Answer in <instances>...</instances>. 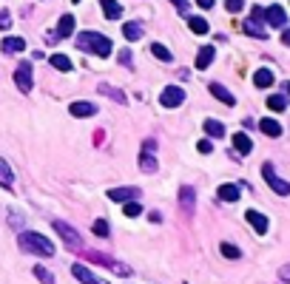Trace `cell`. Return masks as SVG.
I'll return each mask as SVG.
<instances>
[{
  "mask_svg": "<svg viewBox=\"0 0 290 284\" xmlns=\"http://www.w3.org/2000/svg\"><path fill=\"white\" fill-rule=\"evenodd\" d=\"M77 46H80V51H91L97 57H108L114 51V43L105 34H100V31H83V34H77Z\"/></svg>",
  "mask_w": 290,
  "mask_h": 284,
  "instance_id": "1",
  "label": "cell"
},
{
  "mask_svg": "<svg viewBox=\"0 0 290 284\" xmlns=\"http://www.w3.org/2000/svg\"><path fill=\"white\" fill-rule=\"evenodd\" d=\"M17 241H20V247L26 250V253H31V256H54V244H51L43 233L23 230V233L17 236Z\"/></svg>",
  "mask_w": 290,
  "mask_h": 284,
  "instance_id": "2",
  "label": "cell"
},
{
  "mask_svg": "<svg viewBox=\"0 0 290 284\" xmlns=\"http://www.w3.org/2000/svg\"><path fill=\"white\" fill-rule=\"evenodd\" d=\"M86 259H88V262H94V264H102V267L114 270V273H120V276H128V273H131L128 264L117 262V259H111V256H105V253H97V250H88Z\"/></svg>",
  "mask_w": 290,
  "mask_h": 284,
  "instance_id": "3",
  "label": "cell"
},
{
  "mask_svg": "<svg viewBox=\"0 0 290 284\" xmlns=\"http://www.w3.org/2000/svg\"><path fill=\"white\" fill-rule=\"evenodd\" d=\"M262 176H265V182H268L270 188H273V191L279 193V196H287V193H290V182H284V179L276 176V168H273L270 162L262 165Z\"/></svg>",
  "mask_w": 290,
  "mask_h": 284,
  "instance_id": "4",
  "label": "cell"
},
{
  "mask_svg": "<svg viewBox=\"0 0 290 284\" xmlns=\"http://www.w3.org/2000/svg\"><path fill=\"white\" fill-rule=\"evenodd\" d=\"M160 102L165 108H176V105H182V102H185V91H182L179 85H168V88H162Z\"/></svg>",
  "mask_w": 290,
  "mask_h": 284,
  "instance_id": "5",
  "label": "cell"
},
{
  "mask_svg": "<svg viewBox=\"0 0 290 284\" xmlns=\"http://www.w3.org/2000/svg\"><path fill=\"white\" fill-rule=\"evenodd\" d=\"M54 230L60 233V239H63L65 244H68V247L80 250V244H83V241H80V236H77V230H74L71 225H65V222H60V219H57V222H54Z\"/></svg>",
  "mask_w": 290,
  "mask_h": 284,
  "instance_id": "6",
  "label": "cell"
},
{
  "mask_svg": "<svg viewBox=\"0 0 290 284\" xmlns=\"http://www.w3.org/2000/svg\"><path fill=\"white\" fill-rule=\"evenodd\" d=\"M15 83H17V88H20L23 94H29V91H31V63H20V65H17Z\"/></svg>",
  "mask_w": 290,
  "mask_h": 284,
  "instance_id": "7",
  "label": "cell"
},
{
  "mask_svg": "<svg viewBox=\"0 0 290 284\" xmlns=\"http://www.w3.org/2000/svg\"><path fill=\"white\" fill-rule=\"evenodd\" d=\"M265 20H268L270 28H284L287 26V14H284L282 6H270L268 12H265Z\"/></svg>",
  "mask_w": 290,
  "mask_h": 284,
  "instance_id": "8",
  "label": "cell"
},
{
  "mask_svg": "<svg viewBox=\"0 0 290 284\" xmlns=\"http://www.w3.org/2000/svg\"><path fill=\"white\" fill-rule=\"evenodd\" d=\"M194 207H196V191L191 185H185V188H179V210H185L191 216Z\"/></svg>",
  "mask_w": 290,
  "mask_h": 284,
  "instance_id": "9",
  "label": "cell"
},
{
  "mask_svg": "<svg viewBox=\"0 0 290 284\" xmlns=\"http://www.w3.org/2000/svg\"><path fill=\"white\" fill-rule=\"evenodd\" d=\"M137 196H139V188H114V191H108L111 202H134Z\"/></svg>",
  "mask_w": 290,
  "mask_h": 284,
  "instance_id": "10",
  "label": "cell"
},
{
  "mask_svg": "<svg viewBox=\"0 0 290 284\" xmlns=\"http://www.w3.org/2000/svg\"><path fill=\"white\" fill-rule=\"evenodd\" d=\"M245 219H247V225L253 227L256 233H268V216H262L259 210H247Z\"/></svg>",
  "mask_w": 290,
  "mask_h": 284,
  "instance_id": "11",
  "label": "cell"
},
{
  "mask_svg": "<svg viewBox=\"0 0 290 284\" xmlns=\"http://www.w3.org/2000/svg\"><path fill=\"white\" fill-rule=\"evenodd\" d=\"M233 148H236V154L247 156L253 151V142H250V136H247L245 131H239V134H233Z\"/></svg>",
  "mask_w": 290,
  "mask_h": 284,
  "instance_id": "12",
  "label": "cell"
},
{
  "mask_svg": "<svg viewBox=\"0 0 290 284\" xmlns=\"http://www.w3.org/2000/svg\"><path fill=\"white\" fill-rule=\"evenodd\" d=\"M210 94L219 99V102H225V105H236V97H233L231 91H228L225 85H219V83H210Z\"/></svg>",
  "mask_w": 290,
  "mask_h": 284,
  "instance_id": "13",
  "label": "cell"
},
{
  "mask_svg": "<svg viewBox=\"0 0 290 284\" xmlns=\"http://www.w3.org/2000/svg\"><path fill=\"white\" fill-rule=\"evenodd\" d=\"M68 111H71V117H94L97 105H94V102H71Z\"/></svg>",
  "mask_w": 290,
  "mask_h": 284,
  "instance_id": "14",
  "label": "cell"
},
{
  "mask_svg": "<svg viewBox=\"0 0 290 284\" xmlns=\"http://www.w3.org/2000/svg\"><path fill=\"white\" fill-rule=\"evenodd\" d=\"M71 273H74L77 278H80L83 284H105V281H100V278H97L88 267H83V264H74V267H71Z\"/></svg>",
  "mask_w": 290,
  "mask_h": 284,
  "instance_id": "15",
  "label": "cell"
},
{
  "mask_svg": "<svg viewBox=\"0 0 290 284\" xmlns=\"http://www.w3.org/2000/svg\"><path fill=\"white\" fill-rule=\"evenodd\" d=\"M0 49L6 51V54H17V51L26 49V40L23 37H6V40L0 43Z\"/></svg>",
  "mask_w": 290,
  "mask_h": 284,
  "instance_id": "16",
  "label": "cell"
},
{
  "mask_svg": "<svg viewBox=\"0 0 290 284\" xmlns=\"http://www.w3.org/2000/svg\"><path fill=\"white\" fill-rule=\"evenodd\" d=\"M213 54H216V49H213V46H202V49H199V54H196V68H208V65L213 63Z\"/></svg>",
  "mask_w": 290,
  "mask_h": 284,
  "instance_id": "17",
  "label": "cell"
},
{
  "mask_svg": "<svg viewBox=\"0 0 290 284\" xmlns=\"http://www.w3.org/2000/svg\"><path fill=\"white\" fill-rule=\"evenodd\" d=\"M102 14H105L108 20H120V17H123V6H120L117 0H102Z\"/></svg>",
  "mask_w": 290,
  "mask_h": 284,
  "instance_id": "18",
  "label": "cell"
},
{
  "mask_svg": "<svg viewBox=\"0 0 290 284\" xmlns=\"http://www.w3.org/2000/svg\"><path fill=\"white\" fill-rule=\"evenodd\" d=\"M100 94H105V97H111V99H114V102H120V105H125V102H128V97H125V94L120 91V88H111L108 83H100Z\"/></svg>",
  "mask_w": 290,
  "mask_h": 284,
  "instance_id": "19",
  "label": "cell"
},
{
  "mask_svg": "<svg viewBox=\"0 0 290 284\" xmlns=\"http://www.w3.org/2000/svg\"><path fill=\"white\" fill-rule=\"evenodd\" d=\"M253 85H256V88H268V85H273V71H270V68H259L253 74Z\"/></svg>",
  "mask_w": 290,
  "mask_h": 284,
  "instance_id": "20",
  "label": "cell"
},
{
  "mask_svg": "<svg viewBox=\"0 0 290 284\" xmlns=\"http://www.w3.org/2000/svg\"><path fill=\"white\" fill-rule=\"evenodd\" d=\"M12 182H15V173L6 159H0V188H12Z\"/></svg>",
  "mask_w": 290,
  "mask_h": 284,
  "instance_id": "21",
  "label": "cell"
},
{
  "mask_svg": "<svg viewBox=\"0 0 290 284\" xmlns=\"http://www.w3.org/2000/svg\"><path fill=\"white\" fill-rule=\"evenodd\" d=\"M219 199L222 202H236L239 199V185H222L219 188Z\"/></svg>",
  "mask_w": 290,
  "mask_h": 284,
  "instance_id": "22",
  "label": "cell"
},
{
  "mask_svg": "<svg viewBox=\"0 0 290 284\" xmlns=\"http://www.w3.org/2000/svg\"><path fill=\"white\" fill-rule=\"evenodd\" d=\"M74 31V14H63L57 26V37H68Z\"/></svg>",
  "mask_w": 290,
  "mask_h": 284,
  "instance_id": "23",
  "label": "cell"
},
{
  "mask_svg": "<svg viewBox=\"0 0 290 284\" xmlns=\"http://www.w3.org/2000/svg\"><path fill=\"white\" fill-rule=\"evenodd\" d=\"M188 28L194 31V34H208L210 31V26H208L205 17H188Z\"/></svg>",
  "mask_w": 290,
  "mask_h": 284,
  "instance_id": "24",
  "label": "cell"
},
{
  "mask_svg": "<svg viewBox=\"0 0 290 284\" xmlns=\"http://www.w3.org/2000/svg\"><path fill=\"white\" fill-rule=\"evenodd\" d=\"M259 128H262V134H268V136H282V125L276 120H259Z\"/></svg>",
  "mask_w": 290,
  "mask_h": 284,
  "instance_id": "25",
  "label": "cell"
},
{
  "mask_svg": "<svg viewBox=\"0 0 290 284\" xmlns=\"http://www.w3.org/2000/svg\"><path fill=\"white\" fill-rule=\"evenodd\" d=\"M123 34H125V40H139V37H142V26H139V23H125Z\"/></svg>",
  "mask_w": 290,
  "mask_h": 284,
  "instance_id": "26",
  "label": "cell"
},
{
  "mask_svg": "<svg viewBox=\"0 0 290 284\" xmlns=\"http://www.w3.org/2000/svg\"><path fill=\"white\" fill-rule=\"evenodd\" d=\"M151 54H154V57H160L162 63H171V60H174V54H171V51H168L162 43H151Z\"/></svg>",
  "mask_w": 290,
  "mask_h": 284,
  "instance_id": "27",
  "label": "cell"
},
{
  "mask_svg": "<svg viewBox=\"0 0 290 284\" xmlns=\"http://www.w3.org/2000/svg\"><path fill=\"white\" fill-rule=\"evenodd\" d=\"M247 31V34H253V37H259V40H265V37H268V31H265V28L259 26V20H247L245 26H242Z\"/></svg>",
  "mask_w": 290,
  "mask_h": 284,
  "instance_id": "28",
  "label": "cell"
},
{
  "mask_svg": "<svg viewBox=\"0 0 290 284\" xmlns=\"http://www.w3.org/2000/svg\"><path fill=\"white\" fill-rule=\"evenodd\" d=\"M51 65H54L57 71H71V68H74L71 60H68L65 54H51Z\"/></svg>",
  "mask_w": 290,
  "mask_h": 284,
  "instance_id": "29",
  "label": "cell"
},
{
  "mask_svg": "<svg viewBox=\"0 0 290 284\" xmlns=\"http://www.w3.org/2000/svg\"><path fill=\"white\" fill-rule=\"evenodd\" d=\"M205 131H208V136H225V125L219 120H205Z\"/></svg>",
  "mask_w": 290,
  "mask_h": 284,
  "instance_id": "30",
  "label": "cell"
},
{
  "mask_svg": "<svg viewBox=\"0 0 290 284\" xmlns=\"http://www.w3.org/2000/svg\"><path fill=\"white\" fill-rule=\"evenodd\" d=\"M139 168H142V173H154V170H157V159H154V154H145L142 151V156H139Z\"/></svg>",
  "mask_w": 290,
  "mask_h": 284,
  "instance_id": "31",
  "label": "cell"
},
{
  "mask_svg": "<svg viewBox=\"0 0 290 284\" xmlns=\"http://www.w3.org/2000/svg\"><path fill=\"white\" fill-rule=\"evenodd\" d=\"M268 108H270V111H284V108H287V99H284L282 94H276V97H268Z\"/></svg>",
  "mask_w": 290,
  "mask_h": 284,
  "instance_id": "32",
  "label": "cell"
},
{
  "mask_svg": "<svg viewBox=\"0 0 290 284\" xmlns=\"http://www.w3.org/2000/svg\"><path fill=\"white\" fill-rule=\"evenodd\" d=\"M219 250H222V256H225V259H239V247H236V244H228V241H222V244H219Z\"/></svg>",
  "mask_w": 290,
  "mask_h": 284,
  "instance_id": "33",
  "label": "cell"
},
{
  "mask_svg": "<svg viewBox=\"0 0 290 284\" xmlns=\"http://www.w3.org/2000/svg\"><path fill=\"white\" fill-rule=\"evenodd\" d=\"M123 213H125V216H131V219H134V216H139V213H142V207H139V202H137V199H134V202H125Z\"/></svg>",
  "mask_w": 290,
  "mask_h": 284,
  "instance_id": "34",
  "label": "cell"
},
{
  "mask_svg": "<svg viewBox=\"0 0 290 284\" xmlns=\"http://www.w3.org/2000/svg\"><path fill=\"white\" fill-rule=\"evenodd\" d=\"M34 276L40 278V281H43V284H54V276H51V273H49V270H46V267H40V264H37V267H34Z\"/></svg>",
  "mask_w": 290,
  "mask_h": 284,
  "instance_id": "35",
  "label": "cell"
},
{
  "mask_svg": "<svg viewBox=\"0 0 290 284\" xmlns=\"http://www.w3.org/2000/svg\"><path fill=\"white\" fill-rule=\"evenodd\" d=\"M91 230H94L97 236H102V239H105V236H108V222H105V219H97Z\"/></svg>",
  "mask_w": 290,
  "mask_h": 284,
  "instance_id": "36",
  "label": "cell"
},
{
  "mask_svg": "<svg viewBox=\"0 0 290 284\" xmlns=\"http://www.w3.org/2000/svg\"><path fill=\"white\" fill-rule=\"evenodd\" d=\"M242 6H245V3H242V0H225V9L231 14H236V12H242Z\"/></svg>",
  "mask_w": 290,
  "mask_h": 284,
  "instance_id": "37",
  "label": "cell"
},
{
  "mask_svg": "<svg viewBox=\"0 0 290 284\" xmlns=\"http://www.w3.org/2000/svg\"><path fill=\"white\" fill-rule=\"evenodd\" d=\"M9 26H12V14L3 9V12H0V31H3V28H9Z\"/></svg>",
  "mask_w": 290,
  "mask_h": 284,
  "instance_id": "38",
  "label": "cell"
},
{
  "mask_svg": "<svg viewBox=\"0 0 290 284\" xmlns=\"http://www.w3.org/2000/svg\"><path fill=\"white\" fill-rule=\"evenodd\" d=\"M196 151H199V154H210V151H213V145H210L208 139H202V142H196Z\"/></svg>",
  "mask_w": 290,
  "mask_h": 284,
  "instance_id": "39",
  "label": "cell"
},
{
  "mask_svg": "<svg viewBox=\"0 0 290 284\" xmlns=\"http://www.w3.org/2000/svg\"><path fill=\"white\" fill-rule=\"evenodd\" d=\"M279 278H282L284 284H290V264H284V267L279 270Z\"/></svg>",
  "mask_w": 290,
  "mask_h": 284,
  "instance_id": "40",
  "label": "cell"
},
{
  "mask_svg": "<svg viewBox=\"0 0 290 284\" xmlns=\"http://www.w3.org/2000/svg\"><path fill=\"white\" fill-rule=\"evenodd\" d=\"M120 63L131 68V51H120Z\"/></svg>",
  "mask_w": 290,
  "mask_h": 284,
  "instance_id": "41",
  "label": "cell"
},
{
  "mask_svg": "<svg viewBox=\"0 0 290 284\" xmlns=\"http://www.w3.org/2000/svg\"><path fill=\"white\" fill-rule=\"evenodd\" d=\"M154 148H157V142H154V139H145V145H142V151H145V154H151Z\"/></svg>",
  "mask_w": 290,
  "mask_h": 284,
  "instance_id": "42",
  "label": "cell"
},
{
  "mask_svg": "<svg viewBox=\"0 0 290 284\" xmlns=\"http://www.w3.org/2000/svg\"><path fill=\"white\" fill-rule=\"evenodd\" d=\"M282 43H284V46H290V28H284V34H282Z\"/></svg>",
  "mask_w": 290,
  "mask_h": 284,
  "instance_id": "43",
  "label": "cell"
},
{
  "mask_svg": "<svg viewBox=\"0 0 290 284\" xmlns=\"http://www.w3.org/2000/svg\"><path fill=\"white\" fill-rule=\"evenodd\" d=\"M196 3H199L202 9H210V6H213V0H196Z\"/></svg>",
  "mask_w": 290,
  "mask_h": 284,
  "instance_id": "44",
  "label": "cell"
},
{
  "mask_svg": "<svg viewBox=\"0 0 290 284\" xmlns=\"http://www.w3.org/2000/svg\"><path fill=\"white\" fill-rule=\"evenodd\" d=\"M171 3H176V6H182V3H185V0H171Z\"/></svg>",
  "mask_w": 290,
  "mask_h": 284,
  "instance_id": "45",
  "label": "cell"
},
{
  "mask_svg": "<svg viewBox=\"0 0 290 284\" xmlns=\"http://www.w3.org/2000/svg\"><path fill=\"white\" fill-rule=\"evenodd\" d=\"M287 97H290V83H287Z\"/></svg>",
  "mask_w": 290,
  "mask_h": 284,
  "instance_id": "46",
  "label": "cell"
},
{
  "mask_svg": "<svg viewBox=\"0 0 290 284\" xmlns=\"http://www.w3.org/2000/svg\"><path fill=\"white\" fill-rule=\"evenodd\" d=\"M74 3H80V0H74Z\"/></svg>",
  "mask_w": 290,
  "mask_h": 284,
  "instance_id": "47",
  "label": "cell"
}]
</instances>
